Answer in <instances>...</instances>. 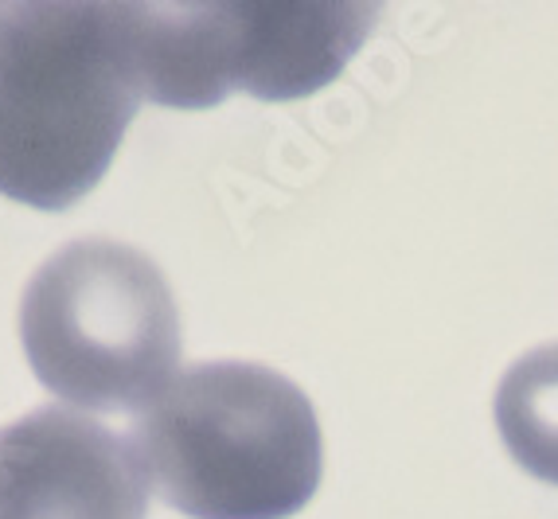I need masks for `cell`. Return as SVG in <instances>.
I'll list each match as a JSON object with an SVG mask.
<instances>
[{
	"mask_svg": "<svg viewBox=\"0 0 558 519\" xmlns=\"http://www.w3.org/2000/svg\"><path fill=\"white\" fill-rule=\"evenodd\" d=\"M149 473L133 442L63 407L0 430V519H145Z\"/></svg>",
	"mask_w": 558,
	"mask_h": 519,
	"instance_id": "cell-5",
	"label": "cell"
},
{
	"mask_svg": "<svg viewBox=\"0 0 558 519\" xmlns=\"http://www.w3.org/2000/svg\"><path fill=\"white\" fill-rule=\"evenodd\" d=\"M379 4H133L145 98L207 110L231 90L308 98L352 63Z\"/></svg>",
	"mask_w": 558,
	"mask_h": 519,
	"instance_id": "cell-4",
	"label": "cell"
},
{
	"mask_svg": "<svg viewBox=\"0 0 558 519\" xmlns=\"http://www.w3.org/2000/svg\"><path fill=\"white\" fill-rule=\"evenodd\" d=\"M20 340L51 395L86 410H149L180 363V313L153 258L110 239L47 258L20 301Z\"/></svg>",
	"mask_w": 558,
	"mask_h": 519,
	"instance_id": "cell-3",
	"label": "cell"
},
{
	"mask_svg": "<svg viewBox=\"0 0 558 519\" xmlns=\"http://www.w3.org/2000/svg\"><path fill=\"white\" fill-rule=\"evenodd\" d=\"M493 410L512 461L535 481L558 484V343H543L508 367Z\"/></svg>",
	"mask_w": 558,
	"mask_h": 519,
	"instance_id": "cell-6",
	"label": "cell"
},
{
	"mask_svg": "<svg viewBox=\"0 0 558 519\" xmlns=\"http://www.w3.org/2000/svg\"><path fill=\"white\" fill-rule=\"evenodd\" d=\"M149 484L192 519H289L320 484L308 395L262 363H196L133 426Z\"/></svg>",
	"mask_w": 558,
	"mask_h": 519,
	"instance_id": "cell-2",
	"label": "cell"
},
{
	"mask_svg": "<svg viewBox=\"0 0 558 519\" xmlns=\"http://www.w3.org/2000/svg\"><path fill=\"white\" fill-rule=\"evenodd\" d=\"M141 98L133 4L0 0V195L36 212L78 204Z\"/></svg>",
	"mask_w": 558,
	"mask_h": 519,
	"instance_id": "cell-1",
	"label": "cell"
}]
</instances>
